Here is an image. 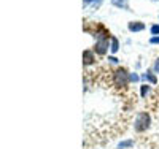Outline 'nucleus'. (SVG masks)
Instances as JSON below:
<instances>
[{
	"label": "nucleus",
	"instance_id": "obj_1",
	"mask_svg": "<svg viewBox=\"0 0 159 149\" xmlns=\"http://www.w3.org/2000/svg\"><path fill=\"white\" fill-rule=\"evenodd\" d=\"M129 75L130 73H127L126 68H116L113 72V86H116L118 89H121V90L123 89H127L129 81H130Z\"/></svg>",
	"mask_w": 159,
	"mask_h": 149
},
{
	"label": "nucleus",
	"instance_id": "obj_2",
	"mask_svg": "<svg viewBox=\"0 0 159 149\" xmlns=\"http://www.w3.org/2000/svg\"><path fill=\"white\" fill-rule=\"evenodd\" d=\"M150 124H151L150 114L139 113L137 117H135V122H134V129H135V132H145V130L150 129Z\"/></svg>",
	"mask_w": 159,
	"mask_h": 149
},
{
	"label": "nucleus",
	"instance_id": "obj_3",
	"mask_svg": "<svg viewBox=\"0 0 159 149\" xmlns=\"http://www.w3.org/2000/svg\"><path fill=\"white\" fill-rule=\"evenodd\" d=\"M92 64H96V52L91 51V49L83 51V65L84 67H89Z\"/></svg>",
	"mask_w": 159,
	"mask_h": 149
},
{
	"label": "nucleus",
	"instance_id": "obj_4",
	"mask_svg": "<svg viewBox=\"0 0 159 149\" xmlns=\"http://www.w3.org/2000/svg\"><path fill=\"white\" fill-rule=\"evenodd\" d=\"M127 29H129L130 32H142V30L145 29V24L140 22V21H132V22H129Z\"/></svg>",
	"mask_w": 159,
	"mask_h": 149
},
{
	"label": "nucleus",
	"instance_id": "obj_5",
	"mask_svg": "<svg viewBox=\"0 0 159 149\" xmlns=\"http://www.w3.org/2000/svg\"><path fill=\"white\" fill-rule=\"evenodd\" d=\"M145 81H148V83H151V84H156L157 83V79H156V76L151 73V72H147V73H143V76H142Z\"/></svg>",
	"mask_w": 159,
	"mask_h": 149
},
{
	"label": "nucleus",
	"instance_id": "obj_6",
	"mask_svg": "<svg viewBox=\"0 0 159 149\" xmlns=\"http://www.w3.org/2000/svg\"><path fill=\"white\" fill-rule=\"evenodd\" d=\"M111 3L118 8H123V10H127V0H111Z\"/></svg>",
	"mask_w": 159,
	"mask_h": 149
},
{
	"label": "nucleus",
	"instance_id": "obj_7",
	"mask_svg": "<svg viewBox=\"0 0 159 149\" xmlns=\"http://www.w3.org/2000/svg\"><path fill=\"white\" fill-rule=\"evenodd\" d=\"M110 42H111V45H110V51H111V52H118V49H119V43H118V38L111 37V38H110Z\"/></svg>",
	"mask_w": 159,
	"mask_h": 149
},
{
	"label": "nucleus",
	"instance_id": "obj_8",
	"mask_svg": "<svg viewBox=\"0 0 159 149\" xmlns=\"http://www.w3.org/2000/svg\"><path fill=\"white\" fill-rule=\"evenodd\" d=\"M132 144H134V141L132 140H127V141H121L118 144V149H126V147H130Z\"/></svg>",
	"mask_w": 159,
	"mask_h": 149
},
{
	"label": "nucleus",
	"instance_id": "obj_9",
	"mask_svg": "<svg viewBox=\"0 0 159 149\" xmlns=\"http://www.w3.org/2000/svg\"><path fill=\"white\" fill-rule=\"evenodd\" d=\"M150 92V86L148 84H145L142 86V99H147V94Z\"/></svg>",
	"mask_w": 159,
	"mask_h": 149
},
{
	"label": "nucleus",
	"instance_id": "obj_10",
	"mask_svg": "<svg viewBox=\"0 0 159 149\" xmlns=\"http://www.w3.org/2000/svg\"><path fill=\"white\" fill-rule=\"evenodd\" d=\"M151 33H153L154 37H157V35H159V24H154V25L151 27Z\"/></svg>",
	"mask_w": 159,
	"mask_h": 149
},
{
	"label": "nucleus",
	"instance_id": "obj_11",
	"mask_svg": "<svg viewBox=\"0 0 159 149\" xmlns=\"http://www.w3.org/2000/svg\"><path fill=\"white\" fill-rule=\"evenodd\" d=\"M153 70H154V73H159V57L154 60V64H153Z\"/></svg>",
	"mask_w": 159,
	"mask_h": 149
},
{
	"label": "nucleus",
	"instance_id": "obj_12",
	"mask_svg": "<svg viewBox=\"0 0 159 149\" xmlns=\"http://www.w3.org/2000/svg\"><path fill=\"white\" fill-rule=\"evenodd\" d=\"M129 78H130L132 83H137V81H139V75H137V73H130V75H129Z\"/></svg>",
	"mask_w": 159,
	"mask_h": 149
},
{
	"label": "nucleus",
	"instance_id": "obj_13",
	"mask_svg": "<svg viewBox=\"0 0 159 149\" xmlns=\"http://www.w3.org/2000/svg\"><path fill=\"white\" fill-rule=\"evenodd\" d=\"M150 43H151V45H159V35H157V37H151Z\"/></svg>",
	"mask_w": 159,
	"mask_h": 149
},
{
	"label": "nucleus",
	"instance_id": "obj_14",
	"mask_svg": "<svg viewBox=\"0 0 159 149\" xmlns=\"http://www.w3.org/2000/svg\"><path fill=\"white\" fill-rule=\"evenodd\" d=\"M108 60L113 62V64H118V59H116V57H108Z\"/></svg>",
	"mask_w": 159,
	"mask_h": 149
},
{
	"label": "nucleus",
	"instance_id": "obj_15",
	"mask_svg": "<svg viewBox=\"0 0 159 149\" xmlns=\"http://www.w3.org/2000/svg\"><path fill=\"white\" fill-rule=\"evenodd\" d=\"M83 2H84V5H88V3H91V2L96 3V0H83Z\"/></svg>",
	"mask_w": 159,
	"mask_h": 149
}]
</instances>
